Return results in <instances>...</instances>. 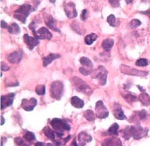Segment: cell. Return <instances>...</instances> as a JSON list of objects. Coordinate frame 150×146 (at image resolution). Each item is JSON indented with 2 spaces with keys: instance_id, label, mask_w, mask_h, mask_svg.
Returning <instances> with one entry per match:
<instances>
[{
  "instance_id": "1",
  "label": "cell",
  "mask_w": 150,
  "mask_h": 146,
  "mask_svg": "<svg viewBox=\"0 0 150 146\" xmlns=\"http://www.w3.org/2000/svg\"><path fill=\"white\" fill-rule=\"evenodd\" d=\"M147 133V129H143L141 126H139V127L128 126L123 130V137L125 139H129L131 137H133L135 139H139L145 137Z\"/></svg>"
},
{
  "instance_id": "2",
  "label": "cell",
  "mask_w": 150,
  "mask_h": 146,
  "mask_svg": "<svg viewBox=\"0 0 150 146\" xmlns=\"http://www.w3.org/2000/svg\"><path fill=\"white\" fill-rule=\"evenodd\" d=\"M31 10V6L29 4H24L20 6L14 13V17L22 22L25 23L26 19L29 16Z\"/></svg>"
},
{
  "instance_id": "3",
  "label": "cell",
  "mask_w": 150,
  "mask_h": 146,
  "mask_svg": "<svg viewBox=\"0 0 150 146\" xmlns=\"http://www.w3.org/2000/svg\"><path fill=\"white\" fill-rule=\"evenodd\" d=\"M29 27L32 30L34 36L37 39H47L50 40L52 38V34L51 32H49L47 28L42 27L39 28L37 31L35 30V22H32L31 23L29 24Z\"/></svg>"
},
{
  "instance_id": "4",
  "label": "cell",
  "mask_w": 150,
  "mask_h": 146,
  "mask_svg": "<svg viewBox=\"0 0 150 146\" xmlns=\"http://www.w3.org/2000/svg\"><path fill=\"white\" fill-rule=\"evenodd\" d=\"M71 83L77 91L85 94H90L92 92L91 88L78 77H73L71 79Z\"/></svg>"
},
{
  "instance_id": "5",
  "label": "cell",
  "mask_w": 150,
  "mask_h": 146,
  "mask_svg": "<svg viewBox=\"0 0 150 146\" xmlns=\"http://www.w3.org/2000/svg\"><path fill=\"white\" fill-rule=\"evenodd\" d=\"M50 124L55 132L63 133L64 131H69L70 126L67 122L59 118H54L50 122Z\"/></svg>"
},
{
  "instance_id": "6",
  "label": "cell",
  "mask_w": 150,
  "mask_h": 146,
  "mask_svg": "<svg viewBox=\"0 0 150 146\" xmlns=\"http://www.w3.org/2000/svg\"><path fill=\"white\" fill-rule=\"evenodd\" d=\"M63 92V85L59 81H53L50 87V94L52 98L57 100L61 99Z\"/></svg>"
},
{
  "instance_id": "7",
  "label": "cell",
  "mask_w": 150,
  "mask_h": 146,
  "mask_svg": "<svg viewBox=\"0 0 150 146\" xmlns=\"http://www.w3.org/2000/svg\"><path fill=\"white\" fill-rule=\"evenodd\" d=\"M108 71L103 66L100 65L93 73V77L99 80V83L101 85H105L107 83Z\"/></svg>"
},
{
  "instance_id": "8",
  "label": "cell",
  "mask_w": 150,
  "mask_h": 146,
  "mask_svg": "<svg viewBox=\"0 0 150 146\" xmlns=\"http://www.w3.org/2000/svg\"><path fill=\"white\" fill-rule=\"evenodd\" d=\"M80 63L83 67L79 68V71L83 75H88L92 73V69H93V63L89 58L86 57H82L80 59Z\"/></svg>"
},
{
  "instance_id": "9",
  "label": "cell",
  "mask_w": 150,
  "mask_h": 146,
  "mask_svg": "<svg viewBox=\"0 0 150 146\" xmlns=\"http://www.w3.org/2000/svg\"><path fill=\"white\" fill-rule=\"evenodd\" d=\"M120 70L123 74L130 75L139 76V77H144L147 75L148 72L145 71H140V70L135 69V68L129 67L125 65H121L120 66Z\"/></svg>"
},
{
  "instance_id": "10",
  "label": "cell",
  "mask_w": 150,
  "mask_h": 146,
  "mask_svg": "<svg viewBox=\"0 0 150 146\" xmlns=\"http://www.w3.org/2000/svg\"><path fill=\"white\" fill-rule=\"evenodd\" d=\"M95 111H96V116L97 117L101 118V119H104L106 118L109 115V111H107V108L105 105L103 101H98L96 103L95 105Z\"/></svg>"
},
{
  "instance_id": "11",
  "label": "cell",
  "mask_w": 150,
  "mask_h": 146,
  "mask_svg": "<svg viewBox=\"0 0 150 146\" xmlns=\"http://www.w3.org/2000/svg\"><path fill=\"white\" fill-rule=\"evenodd\" d=\"M64 11H65V15L69 19L77 17V12L76 11L75 5L72 2L65 4L64 6Z\"/></svg>"
},
{
  "instance_id": "12",
  "label": "cell",
  "mask_w": 150,
  "mask_h": 146,
  "mask_svg": "<svg viewBox=\"0 0 150 146\" xmlns=\"http://www.w3.org/2000/svg\"><path fill=\"white\" fill-rule=\"evenodd\" d=\"M15 97V93H11L5 95H2L1 97V109L5 108L11 105L13 103V97Z\"/></svg>"
},
{
  "instance_id": "13",
  "label": "cell",
  "mask_w": 150,
  "mask_h": 146,
  "mask_svg": "<svg viewBox=\"0 0 150 146\" xmlns=\"http://www.w3.org/2000/svg\"><path fill=\"white\" fill-rule=\"evenodd\" d=\"M37 100L35 98L32 97L30 99H23L22 100L21 106L24 110L27 111H31L37 105Z\"/></svg>"
},
{
  "instance_id": "14",
  "label": "cell",
  "mask_w": 150,
  "mask_h": 146,
  "mask_svg": "<svg viewBox=\"0 0 150 146\" xmlns=\"http://www.w3.org/2000/svg\"><path fill=\"white\" fill-rule=\"evenodd\" d=\"M23 57V51L21 50L19 51H14L13 53H10L7 57V60L11 63L16 64L19 63Z\"/></svg>"
},
{
  "instance_id": "15",
  "label": "cell",
  "mask_w": 150,
  "mask_h": 146,
  "mask_svg": "<svg viewBox=\"0 0 150 146\" xmlns=\"http://www.w3.org/2000/svg\"><path fill=\"white\" fill-rule=\"evenodd\" d=\"M23 39L25 43L27 44V47L30 50H32L36 45H37L39 43V39H37L35 37H32L27 34H25L23 35Z\"/></svg>"
},
{
  "instance_id": "16",
  "label": "cell",
  "mask_w": 150,
  "mask_h": 146,
  "mask_svg": "<svg viewBox=\"0 0 150 146\" xmlns=\"http://www.w3.org/2000/svg\"><path fill=\"white\" fill-rule=\"evenodd\" d=\"M92 140V137L91 135L87 134L85 132L82 131L78 135V141L80 146H85L86 143L90 142Z\"/></svg>"
},
{
  "instance_id": "17",
  "label": "cell",
  "mask_w": 150,
  "mask_h": 146,
  "mask_svg": "<svg viewBox=\"0 0 150 146\" xmlns=\"http://www.w3.org/2000/svg\"><path fill=\"white\" fill-rule=\"evenodd\" d=\"M45 24L49 27L50 29H51L53 31L60 32V30L57 27V23L56 21L53 19V17L51 15H47L45 17Z\"/></svg>"
},
{
  "instance_id": "18",
  "label": "cell",
  "mask_w": 150,
  "mask_h": 146,
  "mask_svg": "<svg viewBox=\"0 0 150 146\" xmlns=\"http://www.w3.org/2000/svg\"><path fill=\"white\" fill-rule=\"evenodd\" d=\"M121 142L119 139L116 137H110L105 139L101 146H121Z\"/></svg>"
},
{
  "instance_id": "19",
  "label": "cell",
  "mask_w": 150,
  "mask_h": 146,
  "mask_svg": "<svg viewBox=\"0 0 150 146\" xmlns=\"http://www.w3.org/2000/svg\"><path fill=\"white\" fill-rule=\"evenodd\" d=\"M60 57L59 54L57 53H50L46 57H44L43 58V65L44 67H47V66L51 63L54 59H58Z\"/></svg>"
},
{
  "instance_id": "20",
  "label": "cell",
  "mask_w": 150,
  "mask_h": 146,
  "mask_svg": "<svg viewBox=\"0 0 150 146\" xmlns=\"http://www.w3.org/2000/svg\"><path fill=\"white\" fill-rule=\"evenodd\" d=\"M71 103L74 107L78 108V109L82 108L84 106V102L83 100L79 99L77 96H73L71 97Z\"/></svg>"
},
{
  "instance_id": "21",
  "label": "cell",
  "mask_w": 150,
  "mask_h": 146,
  "mask_svg": "<svg viewBox=\"0 0 150 146\" xmlns=\"http://www.w3.org/2000/svg\"><path fill=\"white\" fill-rule=\"evenodd\" d=\"M113 115L115 116L116 119L119 120H123L126 119V116L124 114L123 110H122L119 107H115L113 111Z\"/></svg>"
},
{
  "instance_id": "22",
  "label": "cell",
  "mask_w": 150,
  "mask_h": 146,
  "mask_svg": "<svg viewBox=\"0 0 150 146\" xmlns=\"http://www.w3.org/2000/svg\"><path fill=\"white\" fill-rule=\"evenodd\" d=\"M139 101H141V103L145 106H149L150 105V96L148 95L147 93L143 92V93H141L139 97Z\"/></svg>"
},
{
  "instance_id": "23",
  "label": "cell",
  "mask_w": 150,
  "mask_h": 146,
  "mask_svg": "<svg viewBox=\"0 0 150 146\" xmlns=\"http://www.w3.org/2000/svg\"><path fill=\"white\" fill-rule=\"evenodd\" d=\"M43 132L45 133V135L47 136V137L49 138V139L52 140V141H55V132H54L53 130H52L51 128H49L47 126L45 127V128L43 129Z\"/></svg>"
},
{
  "instance_id": "24",
  "label": "cell",
  "mask_w": 150,
  "mask_h": 146,
  "mask_svg": "<svg viewBox=\"0 0 150 146\" xmlns=\"http://www.w3.org/2000/svg\"><path fill=\"white\" fill-rule=\"evenodd\" d=\"M114 41L111 39H106L102 43V47L106 51H109L113 47Z\"/></svg>"
},
{
  "instance_id": "25",
  "label": "cell",
  "mask_w": 150,
  "mask_h": 146,
  "mask_svg": "<svg viewBox=\"0 0 150 146\" xmlns=\"http://www.w3.org/2000/svg\"><path fill=\"white\" fill-rule=\"evenodd\" d=\"M8 31L12 34H19L20 33V28L17 23H13L7 27Z\"/></svg>"
},
{
  "instance_id": "26",
  "label": "cell",
  "mask_w": 150,
  "mask_h": 146,
  "mask_svg": "<svg viewBox=\"0 0 150 146\" xmlns=\"http://www.w3.org/2000/svg\"><path fill=\"white\" fill-rule=\"evenodd\" d=\"M83 116L89 121H93L95 119V115L91 110H86L84 111Z\"/></svg>"
},
{
  "instance_id": "27",
  "label": "cell",
  "mask_w": 150,
  "mask_h": 146,
  "mask_svg": "<svg viewBox=\"0 0 150 146\" xmlns=\"http://www.w3.org/2000/svg\"><path fill=\"white\" fill-rule=\"evenodd\" d=\"M97 36L95 33H91L89 35H87L85 37V43L87 45H91L94 41L97 39Z\"/></svg>"
},
{
  "instance_id": "28",
  "label": "cell",
  "mask_w": 150,
  "mask_h": 146,
  "mask_svg": "<svg viewBox=\"0 0 150 146\" xmlns=\"http://www.w3.org/2000/svg\"><path fill=\"white\" fill-rule=\"evenodd\" d=\"M118 129H119V125L117 123H115L109 128L107 133L111 135H117L118 134Z\"/></svg>"
},
{
  "instance_id": "29",
  "label": "cell",
  "mask_w": 150,
  "mask_h": 146,
  "mask_svg": "<svg viewBox=\"0 0 150 146\" xmlns=\"http://www.w3.org/2000/svg\"><path fill=\"white\" fill-rule=\"evenodd\" d=\"M123 97L125 98L126 101H127L128 103H131L132 102L135 101L136 100V96L134 95L133 93H131V92H129V93H127L126 94H124L123 95Z\"/></svg>"
},
{
  "instance_id": "30",
  "label": "cell",
  "mask_w": 150,
  "mask_h": 146,
  "mask_svg": "<svg viewBox=\"0 0 150 146\" xmlns=\"http://www.w3.org/2000/svg\"><path fill=\"white\" fill-rule=\"evenodd\" d=\"M23 138L25 140H27V141H33L35 140V134L31 131H27L24 134Z\"/></svg>"
},
{
  "instance_id": "31",
  "label": "cell",
  "mask_w": 150,
  "mask_h": 146,
  "mask_svg": "<svg viewBox=\"0 0 150 146\" xmlns=\"http://www.w3.org/2000/svg\"><path fill=\"white\" fill-rule=\"evenodd\" d=\"M107 21L108 22V23H109L111 26H112V27H115V26H117L116 18L115 17V15H113V14H111V15H109V16H108Z\"/></svg>"
},
{
  "instance_id": "32",
  "label": "cell",
  "mask_w": 150,
  "mask_h": 146,
  "mask_svg": "<svg viewBox=\"0 0 150 146\" xmlns=\"http://www.w3.org/2000/svg\"><path fill=\"white\" fill-rule=\"evenodd\" d=\"M35 92L38 95H43L45 93V87L44 85H39L35 88Z\"/></svg>"
},
{
  "instance_id": "33",
  "label": "cell",
  "mask_w": 150,
  "mask_h": 146,
  "mask_svg": "<svg viewBox=\"0 0 150 146\" xmlns=\"http://www.w3.org/2000/svg\"><path fill=\"white\" fill-rule=\"evenodd\" d=\"M135 64L138 67H144L148 65V61L146 59H139L136 61Z\"/></svg>"
},
{
  "instance_id": "34",
  "label": "cell",
  "mask_w": 150,
  "mask_h": 146,
  "mask_svg": "<svg viewBox=\"0 0 150 146\" xmlns=\"http://www.w3.org/2000/svg\"><path fill=\"white\" fill-rule=\"evenodd\" d=\"M141 22L139 21V20L138 19H132L131 22L129 23V25L130 27H131V28H133V29H134V28H136L137 27H139V25H141Z\"/></svg>"
},
{
  "instance_id": "35",
  "label": "cell",
  "mask_w": 150,
  "mask_h": 146,
  "mask_svg": "<svg viewBox=\"0 0 150 146\" xmlns=\"http://www.w3.org/2000/svg\"><path fill=\"white\" fill-rule=\"evenodd\" d=\"M14 141H15V143L17 144L18 146H28L25 143H24L23 139L19 137H15Z\"/></svg>"
},
{
  "instance_id": "36",
  "label": "cell",
  "mask_w": 150,
  "mask_h": 146,
  "mask_svg": "<svg viewBox=\"0 0 150 146\" xmlns=\"http://www.w3.org/2000/svg\"><path fill=\"white\" fill-rule=\"evenodd\" d=\"M136 113L138 114L137 116H139V118L140 119H145V118L146 117V115H147V113H146V111H145V110H141V111L136 112Z\"/></svg>"
},
{
  "instance_id": "37",
  "label": "cell",
  "mask_w": 150,
  "mask_h": 146,
  "mask_svg": "<svg viewBox=\"0 0 150 146\" xmlns=\"http://www.w3.org/2000/svg\"><path fill=\"white\" fill-rule=\"evenodd\" d=\"M119 1L120 0H109V3L111 4V5L113 7H119L120 5Z\"/></svg>"
},
{
  "instance_id": "38",
  "label": "cell",
  "mask_w": 150,
  "mask_h": 146,
  "mask_svg": "<svg viewBox=\"0 0 150 146\" xmlns=\"http://www.w3.org/2000/svg\"><path fill=\"white\" fill-rule=\"evenodd\" d=\"M1 69L2 71H9L10 69V67L8 65H7L4 62H1Z\"/></svg>"
},
{
  "instance_id": "39",
  "label": "cell",
  "mask_w": 150,
  "mask_h": 146,
  "mask_svg": "<svg viewBox=\"0 0 150 146\" xmlns=\"http://www.w3.org/2000/svg\"><path fill=\"white\" fill-rule=\"evenodd\" d=\"M87 9H83V11H82L81 14V19L83 20V21H85L86 19H87Z\"/></svg>"
},
{
  "instance_id": "40",
  "label": "cell",
  "mask_w": 150,
  "mask_h": 146,
  "mask_svg": "<svg viewBox=\"0 0 150 146\" xmlns=\"http://www.w3.org/2000/svg\"><path fill=\"white\" fill-rule=\"evenodd\" d=\"M8 26H9V25L6 23V22L4 21V20H1V27L2 28H4V29H7Z\"/></svg>"
},
{
  "instance_id": "41",
  "label": "cell",
  "mask_w": 150,
  "mask_h": 146,
  "mask_svg": "<svg viewBox=\"0 0 150 146\" xmlns=\"http://www.w3.org/2000/svg\"><path fill=\"white\" fill-rule=\"evenodd\" d=\"M35 146H45V144L42 143V142H37V143H35Z\"/></svg>"
},
{
  "instance_id": "42",
  "label": "cell",
  "mask_w": 150,
  "mask_h": 146,
  "mask_svg": "<svg viewBox=\"0 0 150 146\" xmlns=\"http://www.w3.org/2000/svg\"><path fill=\"white\" fill-rule=\"evenodd\" d=\"M70 146H78L77 142H76V140L75 139H73V141H72V143Z\"/></svg>"
},
{
  "instance_id": "43",
  "label": "cell",
  "mask_w": 150,
  "mask_h": 146,
  "mask_svg": "<svg viewBox=\"0 0 150 146\" xmlns=\"http://www.w3.org/2000/svg\"><path fill=\"white\" fill-rule=\"evenodd\" d=\"M1 125H3L4 123H5V119H4V117H3V116H1Z\"/></svg>"
},
{
  "instance_id": "44",
  "label": "cell",
  "mask_w": 150,
  "mask_h": 146,
  "mask_svg": "<svg viewBox=\"0 0 150 146\" xmlns=\"http://www.w3.org/2000/svg\"><path fill=\"white\" fill-rule=\"evenodd\" d=\"M137 87H138V88H139V90H140V91H142V92H145V90H144V89H143V88H142V87H141V86L137 85Z\"/></svg>"
},
{
  "instance_id": "45",
  "label": "cell",
  "mask_w": 150,
  "mask_h": 146,
  "mask_svg": "<svg viewBox=\"0 0 150 146\" xmlns=\"http://www.w3.org/2000/svg\"><path fill=\"white\" fill-rule=\"evenodd\" d=\"M125 1L127 4H129V3H131L132 1H133V0H125Z\"/></svg>"
},
{
  "instance_id": "46",
  "label": "cell",
  "mask_w": 150,
  "mask_h": 146,
  "mask_svg": "<svg viewBox=\"0 0 150 146\" xmlns=\"http://www.w3.org/2000/svg\"><path fill=\"white\" fill-rule=\"evenodd\" d=\"M142 13H145V14H149V15L150 16V9L148 10L147 11H146V12H142Z\"/></svg>"
},
{
  "instance_id": "47",
  "label": "cell",
  "mask_w": 150,
  "mask_h": 146,
  "mask_svg": "<svg viewBox=\"0 0 150 146\" xmlns=\"http://www.w3.org/2000/svg\"><path fill=\"white\" fill-rule=\"evenodd\" d=\"M55 1H56V0H49V1L51 2V3H55Z\"/></svg>"
},
{
  "instance_id": "48",
  "label": "cell",
  "mask_w": 150,
  "mask_h": 146,
  "mask_svg": "<svg viewBox=\"0 0 150 146\" xmlns=\"http://www.w3.org/2000/svg\"><path fill=\"white\" fill-rule=\"evenodd\" d=\"M47 146H53V145H52L51 143H47Z\"/></svg>"
}]
</instances>
